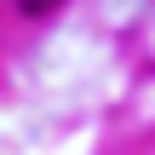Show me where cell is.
I'll return each mask as SVG.
<instances>
[{
    "label": "cell",
    "mask_w": 155,
    "mask_h": 155,
    "mask_svg": "<svg viewBox=\"0 0 155 155\" xmlns=\"http://www.w3.org/2000/svg\"><path fill=\"white\" fill-rule=\"evenodd\" d=\"M52 6H63V0H17V12H29V17H40V12H52Z\"/></svg>",
    "instance_id": "6da1fadb"
}]
</instances>
